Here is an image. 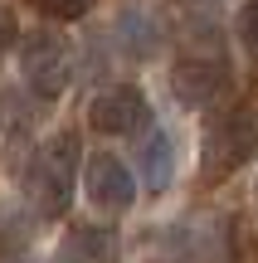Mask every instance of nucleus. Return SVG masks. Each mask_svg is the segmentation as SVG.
<instances>
[{"instance_id":"nucleus-7","label":"nucleus","mask_w":258,"mask_h":263,"mask_svg":"<svg viewBox=\"0 0 258 263\" xmlns=\"http://www.w3.org/2000/svg\"><path fill=\"white\" fill-rule=\"evenodd\" d=\"M58 263H117V239L97 224H73L58 244Z\"/></svg>"},{"instance_id":"nucleus-12","label":"nucleus","mask_w":258,"mask_h":263,"mask_svg":"<svg viewBox=\"0 0 258 263\" xmlns=\"http://www.w3.org/2000/svg\"><path fill=\"white\" fill-rule=\"evenodd\" d=\"M10 44H15V20L10 10H0V54H10Z\"/></svg>"},{"instance_id":"nucleus-14","label":"nucleus","mask_w":258,"mask_h":263,"mask_svg":"<svg viewBox=\"0 0 258 263\" xmlns=\"http://www.w3.org/2000/svg\"><path fill=\"white\" fill-rule=\"evenodd\" d=\"M15 263H25V258H15Z\"/></svg>"},{"instance_id":"nucleus-10","label":"nucleus","mask_w":258,"mask_h":263,"mask_svg":"<svg viewBox=\"0 0 258 263\" xmlns=\"http://www.w3.org/2000/svg\"><path fill=\"white\" fill-rule=\"evenodd\" d=\"M29 5H34L39 15H49V20H64V25H73V20H83L88 10H93V0H29Z\"/></svg>"},{"instance_id":"nucleus-6","label":"nucleus","mask_w":258,"mask_h":263,"mask_svg":"<svg viewBox=\"0 0 258 263\" xmlns=\"http://www.w3.org/2000/svg\"><path fill=\"white\" fill-rule=\"evenodd\" d=\"M83 185H88V200H93L97 210H127L136 200L132 171H127V161L112 156V151H97V156L83 161Z\"/></svg>"},{"instance_id":"nucleus-3","label":"nucleus","mask_w":258,"mask_h":263,"mask_svg":"<svg viewBox=\"0 0 258 263\" xmlns=\"http://www.w3.org/2000/svg\"><path fill=\"white\" fill-rule=\"evenodd\" d=\"M19 73H25V88L34 98L54 103L68 88V78H73V49H68V39L54 34V29L25 34V44H19Z\"/></svg>"},{"instance_id":"nucleus-9","label":"nucleus","mask_w":258,"mask_h":263,"mask_svg":"<svg viewBox=\"0 0 258 263\" xmlns=\"http://www.w3.org/2000/svg\"><path fill=\"white\" fill-rule=\"evenodd\" d=\"M117 39L127 44L132 59H151L156 49H161V29H156L151 15H142V10H122V15H117Z\"/></svg>"},{"instance_id":"nucleus-1","label":"nucleus","mask_w":258,"mask_h":263,"mask_svg":"<svg viewBox=\"0 0 258 263\" xmlns=\"http://www.w3.org/2000/svg\"><path fill=\"white\" fill-rule=\"evenodd\" d=\"M78 161H83V151H78V137H73V132H54V137L29 156L25 195H29V205H34L44 219H58L68 205H73Z\"/></svg>"},{"instance_id":"nucleus-2","label":"nucleus","mask_w":258,"mask_h":263,"mask_svg":"<svg viewBox=\"0 0 258 263\" xmlns=\"http://www.w3.org/2000/svg\"><path fill=\"white\" fill-rule=\"evenodd\" d=\"M258 156V117L249 107H229L224 117H214L200 146V171L210 185H220L224 176H234L239 166H249Z\"/></svg>"},{"instance_id":"nucleus-11","label":"nucleus","mask_w":258,"mask_h":263,"mask_svg":"<svg viewBox=\"0 0 258 263\" xmlns=\"http://www.w3.org/2000/svg\"><path fill=\"white\" fill-rule=\"evenodd\" d=\"M239 44H244V54L258 64V0H249V5L239 10Z\"/></svg>"},{"instance_id":"nucleus-13","label":"nucleus","mask_w":258,"mask_h":263,"mask_svg":"<svg viewBox=\"0 0 258 263\" xmlns=\"http://www.w3.org/2000/svg\"><path fill=\"white\" fill-rule=\"evenodd\" d=\"M185 5H200V0H185Z\"/></svg>"},{"instance_id":"nucleus-5","label":"nucleus","mask_w":258,"mask_h":263,"mask_svg":"<svg viewBox=\"0 0 258 263\" xmlns=\"http://www.w3.org/2000/svg\"><path fill=\"white\" fill-rule=\"evenodd\" d=\"M229 64L224 59H210V54H185L181 64L171 68V93L181 107H190V112H200V107H210L214 98L229 93Z\"/></svg>"},{"instance_id":"nucleus-4","label":"nucleus","mask_w":258,"mask_h":263,"mask_svg":"<svg viewBox=\"0 0 258 263\" xmlns=\"http://www.w3.org/2000/svg\"><path fill=\"white\" fill-rule=\"evenodd\" d=\"M146 122H151V103H146V93L136 83L103 88L88 103V127L103 132V137H136Z\"/></svg>"},{"instance_id":"nucleus-8","label":"nucleus","mask_w":258,"mask_h":263,"mask_svg":"<svg viewBox=\"0 0 258 263\" xmlns=\"http://www.w3.org/2000/svg\"><path fill=\"white\" fill-rule=\"evenodd\" d=\"M136 166H142V180L151 195H161L171 185V171H175V146L166 132H146L142 146H136Z\"/></svg>"}]
</instances>
